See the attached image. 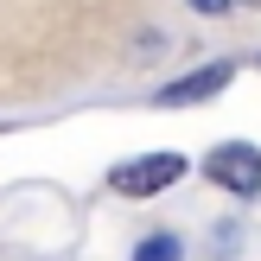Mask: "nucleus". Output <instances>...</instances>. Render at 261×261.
I'll use <instances>...</instances> for the list:
<instances>
[{"label": "nucleus", "mask_w": 261, "mask_h": 261, "mask_svg": "<svg viewBox=\"0 0 261 261\" xmlns=\"http://www.w3.org/2000/svg\"><path fill=\"white\" fill-rule=\"evenodd\" d=\"M134 261H178V236H147L134 249Z\"/></svg>", "instance_id": "nucleus-4"}, {"label": "nucleus", "mask_w": 261, "mask_h": 261, "mask_svg": "<svg viewBox=\"0 0 261 261\" xmlns=\"http://www.w3.org/2000/svg\"><path fill=\"white\" fill-rule=\"evenodd\" d=\"M178 172H185L178 153H140L134 166H115V191L121 198H153V191L178 185Z\"/></svg>", "instance_id": "nucleus-1"}, {"label": "nucleus", "mask_w": 261, "mask_h": 261, "mask_svg": "<svg viewBox=\"0 0 261 261\" xmlns=\"http://www.w3.org/2000/svg\"><path fill=\"white\" fill-rule=\"evenodd\" d=\"M242 7H255V0H242Z\"/></svg>", "instance_id": "nucleus-6"}, {"label": "nucleus", "mask_w": 261, "mask_h": 261, "mask_svg": "<svg viewBox=\"0 0 261 261\" xmlns=\"http://www.w3.org/2000/svg\"><path fill=\"white\" fill-rule=\"evenodd\" d=\"M191 7H198V13H211V19H217V13H229L236 0H191Z\"/></svg>", "instance_id": "nucleus-5"}, {"label": "nucleus", "mask_w": 261, "mask_h": 261, "mask_svg": "<svg viewBox=\"0 0 261 261\" xmlns=\"http://www.w3.org/2000/svg\"><path fill=\"white\" fill-rule=\"evenodd\" d=\"M211 178L229 185L236 198H255V191H261V153L249 147V140H229V147L211 153Z\"/></svg>", "instance_id": "nucleus-2"}, {"label": "nucleus", "mask_w": 261, "mask_h": 261, "mask_svg": "<svg viewBox=\"0 0 261 261\" xmlns=\"http://www.w3.org/2000/svg\"><path fill=\"white\" fill-rule=\"evenodd\" d=\"M229 76H236L229 64H211V70L185 76V83H166V89H160V102H166V109H178V102H204V96H217V89H223Z\"/></svg>", "instance_id": "nucleus-3"}]
</instances>
